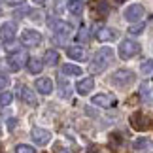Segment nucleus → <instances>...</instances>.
Listing matches in <instances>:
<instances>
[{"instance_id": "2eb2a0df", "label": "nucleus", "mask_w": 153, "mask_h": 153, "mask_svg": "<svg viewBox=\"0 0 153 153\" xmlns=\"http://www.w3.org/2000/svg\"><path fill=\"white\" fill-rule=\"evenodd\" d=\"M66 55H68L70 59H74V61H85V59H87L85 49H83V48H78V45H72V48H68Z\"/></svg>"}, {"instance_id": "473e14b6", "label": "nucleus", "mask_w": 153, "mask_h": 153, "mask_svg": "<svg viewBox=\"0 0 153 153\" xmlns=\"http://www.w3.org/2000/svg\"><path fill=\"white\" fill-rule=\"evenodd\" d=\"M0 15H2V8H0Z\"/></svg>"}, {"instance_id": "f03ea898", "label": "nucleus", "mask_w": 153, "mask_h": 153, "mask_svg": "<svg viewBox=\"0 0 153 153\" xmlns=\"http://www.w3.org/2000/svg\"><path fill=\"white\" fill-rule=\"evenodd\" d=\"M28 55H27V51H13L11 55L8 57V66H10V70L11 72H19V70L23 68V66H27L28 64Z\"/></svg>"}, {"instance_id": "4be33fe9", "label": "nucleus", "mask_w": 153, "mask_h": 153, "mask_svg": "<svg viewBox=\"0 0 153 153\" xmlns=\"http://www.w3.org/2000/svg\"><path fill=\"white\" fill-rule=\"evenodd\" d=\"M140 70H142V74H144V76L153 74V59H148V61H144V62H142V66H140Z\"/></svg>"}, {"instance_id": "a211bd4d", "label": "nucleus", "mask_w": 153, "mask_h": 153, "mask_svg": "<svg viewBox=\"0 0 153 153\" xmlns=\"http://www.w3.org/2000/svg\"><path fill=\"white\" fill-rule=\"evenodd\" d=\"M68 11L74 15H81L83 13V0H70L68 2Z\"/></svg>"}, {"instance_id": "bb28decb", "label": "nucleus", "mask_w": 153, "mask_h": 153, "mask_svg": "<svg viewBox=\"0 0 153 153\" xmlns=\"http://www.w3.org/2000/svg\"><path fill=\"white\" fill-rule=\"evenodd\" d=\"M59 85H61V97L68 98L70 97V85H66V81H64V79H59Z\"/></svg>"}, {"instance_id": "20e7f679", "label": "nucleus", "mask_w": 153, "mask_h": 153, "mask_svg": "<svg viewBox=\"0 0 153 153\" xmlns=\"http://www.w3.org/2000/svg\"><path fill=\"white\" fill-rule=\"evenodd\" d=\"M131 125H132V128H136V131H148L151 121H149L148 115L142 114V111H134L131 115Z\"/></svg>"}, {"instance_id": "ddd939ff", "label": "nucleus", "mask_w": 153, "mask_h": 153, "mask_svg": "<svg viewBox=\"0 0 153 153\" xmlns=\"http://www.w3.org/2000/svg\"><path fill=\"white\" fill-rule=\"evenodd\" d=\"M97 59H98V61H102L106 66H110V64L114 62V49H110V48L98 49L97 51Z\"/></svg>"}, {"instance_id": "f3484780", "label": "nucleus", "mask_w": 153, "mask_h": 153, "mask_svg": "<svg viewBox=\"0 0 153 153\" xmlns=\"http://www.w3.org/2000/svg\"><path fill=\"white\" fill-rule=\"evenodd\" d=\"M57 62H59V51H55V49L45 51V55H44V64L45 66H55Z\"/></svg>"}, {"instance_id": "412c9836", "label": "nucleus", "mask_w": 153, "mask_h": 153, "mask_svg": "<svg viewBox=\"0 0 153 153\" xmlns=\"http://www.w3.org/2000/svg\"><path fill=\"white\" fill-rule=\"evenodd\" d=\"M93 11H95V15H98V17H106V15L110 13V6L106 4V2H98Z\"/></svg>"}, {"instance_id": "9d476101", "label": "nucleus", "mask_w": 153, "mask_h": 153, "mask_svg": "<svg viewBox=\"0 0 153 153\" xmlns=\"http://www.w3.org/2000/svg\"><path fill=\"white\" fill-rule=\"evenodd\" d=\"M51 28L57 34H61V36H68V34L72 32V25L66 23V21H61V19H57L55 23H51Z\"/></svg>"}, {"instance_id": "c756f323", "label": "nucleus", "mask_w": 153, "mask_h": 153, "mask_svg": "<svg viewBox=\"0 0 153 153\" xmlns=\"http://www.w3.org/2000/svg\"><path fill=\"white\" fill-rule=\"evenodd\" d=\"M8 4H11V6H17V4H23L25 0H6Z\"/></svg>"}, {"instance_id": "5701e85b", "label": "nucleus", "mask_w": 153, "mask_h": 153, "mask_svg": "<svg viewBox=\"0 0 153 153\" xmlns=\"http://www.w3.org/2000/svg\"><path fill=\"white\" fill-rule=\"evenodd\" d=\"M144 28H146V23L140 21L138 25H131V27H128V34H140V32H144Z\"/></svg>"}, {"instance_id": "7ed1b4c3", "label": "nucleus", "mask_w": 153, "mask_h": 153, "mask_svg": "<svg viewBox=\"0 0 153 153\" xmlns=\"http://www.w3.org/2000/svg\"><path fill=\"white\" fill-rule=\"evenodd\" d=\"M119 57L123 59V61H128V59L136 57L140 53V45L134 42V40H123V42L119 44Z\"/></svg>"}, {"instance_id": "4468645a", "label": "nucleus", "mask_w": 153, "mask_h": 153, "mask_svg": "<svg viewBox=\"0 0 153 153\" xmlns=\"http://www.w3.org/2000/svg\"><path fill=\"white\" fill-rule=\"evenodd\" d=\"M19 97H21L23 102H27V104H30V106L36 104V95H34V93L28 89V87H25V85L19 87Z\"/></svg>"}, {"instance_id": "423d86ee", "label": "nucleus", "mask_w": 153, "mask_h": 153, "mask_svg": "<svg viewBox=\"0 0 153 153\" xmlns=\"http://www.w3.org/2000/svg\"><path fill=\"white\" fill-rule=\"evenodd\" d=\"M93 104L98 106V108H114L117 100L111 95H108V93H98V95L93 97Z\"/></svg>"}, {"instance_id": "6e6552de", "label": "nucleus", "mask_w": 153, "mask_h": 153, "mask_svg": "<svg viewBox=\"0 0 153 153\" xmlns=\"http://www.w3.org/2000/svg\"><path fill=\"white\" fill-rule=\"evenodd\" d=\"M30 134H32V140H34L38 146H45V144L51 140V132L45 131V128H40V127H34Z\"/></svg>"}, {"instance_id": "6ab92c4d", "label": "nucleus", "mask_w": 153, "mask_h": 153, "mask_svg": "<svg viewBox=\"0 0 153 153\" xmlns=\"http://www.w3.org/2000/svg\"><path fill=\"white\" fill-rule=\"evenodd\" d=\"M42 61H38V59H30V61H28V64H27V66H28V72H30V74H40V72H42Z\"/></svg>"}, {"instance_id": "1a4fd4ad", "label": "nucleus", "mask_w": 153, "mask_h": 153, "mask_svg": "<svg viewBox=\"0 0 153 153\" xmlns=\"http://www.w3.org/2000/svg\"><path fill=\"white\" fill-rule=\"evenodd\" d=\"M15 36V23H4L0 27V40L4 42H11Z\"/></svg>"}, {"instance_id": "c85d7f7f", "label": "nucleus", "mask_w": 153, "mask_h": 153, "mask_svg": "<svg viewBox=\"0 0 153 153\" xmlns=\"http://www.w3.org/2000/svg\"><path fill=\"white\" fill-rule=\"evenodd\" d=\"M10 83V79H8V76H4V74H0V89H4V87H8Z\"/></svg>"}, {"instance_id": "9b49d317", "label": "nucleus", "mask_w": 153, "mask_h": 153, "mask_svg": "<svg viewBox=\"0 0 153 153\" xmlns=\"http://www.w3.org/2000/svg\"><path fill=\"white\" fill-rule=\"evenodd\" d=\"M93 87H95V79L93 78H83L81 81H78L76 89H78L79 95H89V93L93 91Z\"/></svg>"}, {"instance_id": "aec40b11", "label": "nucleus", "mask_w": 153, "mask_h": 153, "mask_svg": "<svg viewBox=\"0 0 153 153\" xmlns=\"http://www.w3.org/2000/svg\"><path fill=\"white\" fill-rule=\"evenodd\" d=\"M61 70H62L64 76H79V74H81V68H79V66H76V64H68V62L64 64Z\"/></svg>"}, {"instance_id": "cd10ccee", "label": "nucleus", "mask_w": 153, "mask_h": 153, "mask_svg": "<svg viewBox=\"0 0 153 153\" xmlns=\"http://www.w3.org/2000/svg\"><path fill=\"white\" fill-rule=\"evenodd\" d=\"M85 40H87V28L81 27L79 32H78V42H85Z\"/></svg>"}, {"instance_id": "0eeeda50", "label": "nucleus", "mask_w": 153, "mask_h": 153, "mask_svg": "<svg viewBox=\"0 0 153 153\" xmlns=\"http://www.w3.org/2000/svg\"><path fill=\"white\" fill-rule=\"evenodd\" d=\"M142 15H144V6L142 4H132L125 10V19L131 21V23L142 19Z\"/></svg>"}, {"instance_id": "a878e982", "label": "nucleus", "mask_w": 153, "mask_h": 153, "mask_svg": "<svg viewBox=\"0 0 153 153\" xmlns=\"http://www.w3.org/2000/svg\"><path fill=\"white\" fill-rule=\"evenodd\" d=\"M15 153H36V149L32 146H27V144H19L15 148Z\"/></svg>"}, {"instance_id": "393cba45", "label": "nucleus", "mask_w": 153, "mask_h": 153, "mask_svg": "<svg viewBox=\"0 0 153 153\" xmlns=\"http://www.w3.org/2000/svg\"><path fill=\"white\" fill-rule=\"evenodd\" d=\"M11 100H13L11 93H0V106H10Z\"/></svg>"}, {"instance_id": "7c9ffc66", "label": "nucleus", "mask_w": 153, "mask_h": 153, "mask_svg": "<svg viewBox=\"0 0 153 153\" xmlns=\"http://www.w3.org/2000/svg\"><path fill=\"white\" fill-rule=\"evenodd\" d=\"M34 2H36V4H44L45 0H34Z\"/></svg>"}, {"instance_id": "dca6fc26", "label": "nucleus", "mask_w": 153, "mask_h": 153, "mask_svg": "<svg viewBox=\"0 0 153 153\" xmlns=\"http://www.w3.org/2000/svg\"><path fill=\"white\" fill-rule=\"evenodd\" d=\"M97 38L100 42H110V40L115 38V30H111L108 27H100V28H97Z\"/></svg>"}, {"instance_id": "39448f33", "label": "nucleus", "mask_w": 153, "mask_h": 153, "mask_svg": "<svg viewBox=\"0 0 153 153\" xmlns=\"http://www.w3.org/2000/svg\"><path fill=\"white\" fill-rule=\"evenodd\" d=\"M40 40H42V34H40L38 30H32V28H27V30H23V34H21V44L27 45V48L38 45Z\"/></svg>"}, {"instance_id": "b1692460", "label": "nucleus", "mask_w": 153, "mask_h": 153, "mask_svg": "<svg viewBox=\"0 0 153 153\" xmlns=\"http://www.w3.org/2000/svg\"><path fill=\"white\" fill-rule=\"evenodd\" d=\"M134 149H146V148H149V140L148 138H138V140H134Z\"/></svg>"}, {"instance_id": "f257e3e1", "label": "nucleus", "mask_w": 153, "mask_h": 153, "mask_svg": "<svg viewBox=\"0 0 153 153\" xmlns=\"http://www.w3.org/2000/svg\"><path fill=\"white\" fill-rule=\"evenodd\" d=\"M136 79V76H134L132 70H127V68H121L117 70V72H114V76H111V83H114L115 87H128L132 83V81Z\"/></svg>"}, {"instance_id": "f8f14e48", "label": "nucleus", "mask_w": 153, "mask_h": 153, "mask_svg": "<svg viewBox=\"0 0 153 153\" xmlns=\"http://www.w3.org/2000/svg\"><path fill=\"white\" fill-rule=\"evenodd\" d=\"M36 89H38V93H42V95H49L53 91V81L49 78H38L36 79Z\"/></svg>"}, {"instance_id": "2f4dec72", "label": "nucleus", "mask_w": 153, "mask_h": 153, "mask_svg": "<svg viewBox=\"0 0 153 153\" xmlns=\"http://www.w3.org/2000/svg\"><path fill=\"white\" fill-rule=\"evenodd\" d=\"M115 2H119V4H121V2H125V0H115Z\"/></svg>"}, {"instance_id": "72a5a7b5", "label": "nucleus", "mask_w": 153, "mask_h": 153, "mask_svg": "<svg viewBox=\"0 0 153 153\" xmlns=\"http://www.w3.org/2000/svg\"><path fill=\"white\" fill-rule=\"evenodd\" d=\"M0 151H2V149H0Z\"/></svg>"}]
</instances>
